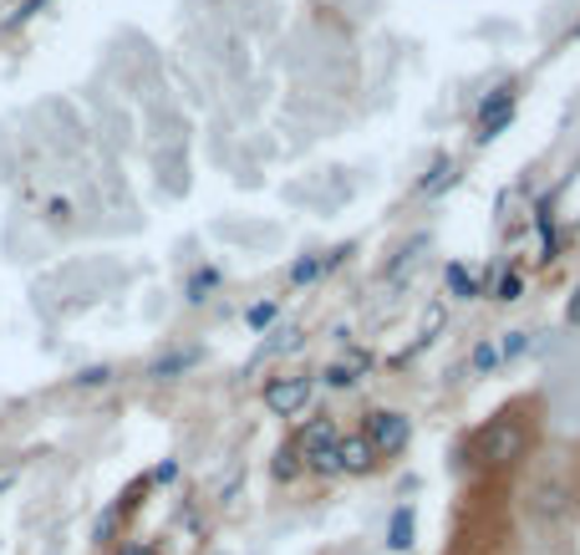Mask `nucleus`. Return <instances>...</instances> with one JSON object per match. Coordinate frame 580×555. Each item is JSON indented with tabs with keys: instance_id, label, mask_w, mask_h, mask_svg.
Wrapping results in <instances>:
<instances>
[{
	"instance_id": "obj_1",
	"label": "nucleus",
	"mask_w": 580,
	"mask_h": 555,
	"mask_svg": "<svg viewBox=\"0 0 580 555\" xmlns=\"http://www.w3.org/2000/svg\"><path fill=\"white\" fill-rule=\"evenodd\" d=\"M362 438L372 444L377 459H398L402 448L412 444V423H408V413H398V408H372L362 423Z\"/></svg>"
},
{
	"instance_id": "obj_2",
	"label": "nucleus",
	"mask_w": 580,
	"mask_h": 555,
	"mask_svg": "<svg viewBox=\"0 0 580 555\" xmlns=\"http://www.w3.org/2000/svg\"><path fill=\"white\" fill-rule=\"evenodd\" d=\"M520 454H524V428L514 418H494L479 434V464H489V469H499V464H514Z\"/></svg>"
},
{
	"instance_id": "obj_3",
	"label": "nucleus",
	"mask_w": 580,
	"mask_h": 555,
	"mask_svg": "<svg viewBox=\"0 0 580 555\" xmlns=\"http://www.w3.org/2000/svg\"><path fill=\"white\" fill-rule=\"evenodd\" d=\"M311 393H316L311 377H270L266 383V408L276 413V418H296V413H306Z\"/></svg>"
},
{
	"instance_id": "obj_4",
	"label": "nucleus",
	"mask_w": 580,
	"mask_h": 555,
	"mask_svg": "<svg viewBox=\"0 0 580 555\" xmlns=\"http://www.w3.org/2000/svg\"><path fill=\"white\" fill-rule=\"evenodd\" d=\"M337 438H341V428H337V418H331V413H316V418H306V428L296 434V454H301L306 469H311L316 459H327L331 448H337Z\"/></svg>"
},
{
	"instance_id": "obj_5",
	"label": "nucleus",
	"mask_w": 580,
	"mask_h": 555,
	"mask_svg": "<svg viewBox=\"0 0 580 555\" xmlns=\"http://www.w3.org/2000/svg\"><path fill=\"white\" fill-rule=\"evenodd\" d=\"M473 118H479V138H494L499 128H504V122L514 118V82L494 87V92H489V97L479 102V112H473Z\"/></svg>"
},
{
	"instance_id": "obj_6",
	"label": "nucleus",
	"mask_w": 580,
	"mask_h": 555,
	"mask_svg": "<svg viewBox=\"0 0 580 555\" xmlns=\"http://www.w3.org/2000/svg\"><path fill=\"white\" fill-rule=\"evenodd\" d=\"M337 469L341 474H372L377 469V454L362 434H341L337 438Z\"/></svg>"
},
{
	"instance_id": "obj_7",
	"label": "nucleus",
	"mask_w": 580,
	"mask_h": 555,
	"mask_svg": "<svg viewBox=\"0 0 580 555\" xmlns=\"http://www.w3.org/2000/svg\"><path fill=\"white\" fill-rule=\"evenodd\" d=\"M362 373H367V351L351 347L347 357H341V363H331L321 377H327V387H351V383H362Z\"/></svg>"
},
{
	"instance_id": "obj_8",
	"label": "nucleus",
	"mask_w": 580,
	"mask_h": 555,
	"mask_svg": "<svg viewBox=\"0 0 580 555\" xmlns=\"http://www.w3.org/2000/svg\"><path fill=\"white\" fill-rule=\"evenodd\" d=\"M387 545H392V551H412V509L408 505H398L392 509V519H387Z\"/></svg>"
},
{
	"instance_id": "obj_9",
	"label": "nucleus",
	"mask_w": 580,
	"mask_h": 555,
	"mask_svg": "<svg viewBox=\"0 0 580 555\" xmlns=\"http://www.w3.org/2000/svg\"><path fill=\"white\" fill-rule=\"evenodd\" d=\"M193 363H199V351H169V357H158V363H153V377H158V383H169V377L189 373Z\"/></svg>"
},
{
	"instance_id": "obj_10",
	"label": "nucleus",
	"mask_w": 580,
	"mask_h": 555,
	"mask_svg": "<svg viewBox=\"0 0 580 555\" xmlns=\"http://www.w3.org/2000/svg\"><path fill=\"white\" fill-rule=\"evenodd\" d=\"M448 296H459V301H473L479 296V276L463 266H448Z\"/></svg>"
},
{
	"instance_id": "obj_11",
	"label": "nucleus",
	"mask_w": 580,
	"mask_h": 555,
	"mask_svg": "<svg viewBox=\"0 0 580 555\" xmlns=\"http://www.w3.org/2000/svg\"><path fill=\"white\" fill-rule=\"evenodd\" d=\"M570 509V499H566V489L560 484H540V515H550V519H560Z\"/></svg>"
},
{
	"instance_id": "obj_12",
	"label": "nucleus",
	"mask_w": 580,
	"mask_h": 555,
	"mask_svg": "<svg viewBox=\"0 0 580 555\" xmlns=\"http://www.w3.org/2000/svg\"><path fill=\"white\" fill-rule=\"evenodd\" d=\"M423 250H428V240H408V245H402V255L392 260V266H387V280H402V276H408L412 260H418Z\"/></svg>"
},
{
	"instance_id": "obj_13",
	"label": "nucleus",
	"mask_w": 580,
	"mask_h": 555,
	"mask_svg": "<svg viewBox=\"0 0 580 555\" xmlns=\"http://www.w3.org/2000/svg\"><path fill=\"white\" fill-rule=\"evenodd\" d=\"M296 474H301V454H296V444H286V448L276 454V479H280V484H290Z\"/></svg>"
},
{
	"instance_id": "obj_14",
	"label": "nucleus",
	"mask_w": 580,
	"mask_h": 555,
	"mask_svg": "<svg viewBox=\"0 0 580 555\" xmlns=\"http://www.w3.org/2000/svg\"><path fill=\"white\" fill-rule=\"evenodd\" d=\"M524 347H530V331H509L494 351H499V363H514V357H524Z\"/></svg>"
},
{
	"instance_id": "obj_15",
	"label": "nucleus",
	"mask_w": 580,
	"mask_h": 555,
	"mask_svg": "<svg viewBox=\"0 0 580 555\" xmlns=\"http://www.w3.org/2000/svg\"><path fill=\"white\" fill-rule=\"evenodd\" d=\"M520 290H524L520 270H504V276L494 280V301H520Z\"/></svg>"
},
{
	"instance_id": "obj_16",
	"label": "nucleus",
	"mask_w": 580,
	"mask_h": 555,
	"mask_svg": "<svg viewBox=\"0 0 580 555\" xmlns=\"http://www.w3.org/2000/svg\"><path fill=\"white\" fill-rule=\"evenodd\" d=\"M276 316H280V306H276V301H254L250 311H244V321H250L254 331H266V326L276 321Z\"/></svg>"
},
{
	"instance_id": "obj_17",
	"label": "nucleus",
	"mask_w": 580,
	"mask_h": 555,
	"mask_svg": "<svg viewBox=\"0 0 580 555\" xmlns=\"http://www.w3.org/2000/svg\"><path fill=\"white\" fill-rule=\"evenodd\" d=\"M321 270H327V260H311V255H306V260H296V266H290V280H296V286H311Z\"/></svg>"
},
{
	"instance_id": "obj_18",
	"label": "nucleus",
	"mask_w": 580,
	"mask_h": 555,
	"mask_svg": "<svg viewBox=\"0 0 580 555\" xmlns=\"http://www.w3.org/2000/svg\"><path fill=\"white\" fill-rule=\"evenodd\" d=\"M494 363H499V351L489 347V341H479V347H473V373H494Z\"/></svg>"
},
{
	"instance_id": "obj_19",
	"label": "nucleus",
	"mask_w": 580,
	"mask_h": 555,
	"mask_svg": "<svg viewBox=\"0 0 580 555\" xmlns=\"http://www.w3.org/2000/svg\"><path fill=\"white\" fill-rule=\"evenodd\" d=\"M448 169H453V163H448V158H438V163H433V174H428V179H423V194H433V189H443V184H448V179H453V174H448Z\"/></svg>"
},
{
	"instance_id": "obj_20",
	"label": "nucleus",
	"mask_w": 580,
	"mask_h": 555,
	"mask_svg": "<svg viewBox=\"0 0 580 555\" xmlns=\"http://www.w3.org/2000/svg\"><path fill=\"white\" fill-rule=\"evenodd\" d=\"M209 286H214V270H199V276H193V286H189V301L199 306V301H204V290H209Z\"/></svg>"
},
{
	"instance_id": "obj_21",
	"label": "nucleus",
	"mask_w": 580,
	"mask_h": 555,
	"mask_svg": "<svg viewBox=\"0 0 580 555\" xmlns=\"http://www.w3.org/2000/svg\"><path fill=\"white\" fill-rule=\"evenodd\" d=\"M112 377V367H87V373H77V383L82 387H102Z\"/></svg>"
},
{
	"instance_id": "obj_22",
	"label": "nucleus",
	"mask_w": 580,
	"mask_h": 555,
	"mask_svg": "<svg viewBox=\"0 0 580 555\" xmlns=\"http://www.w3.org/2000/svg\"><path fill=\"white\" fill-rule=\"evenodd\" d=\"M566 321L580 326V286H576V296H570V306H566Z\"/></svg>"
},
{
	"instance_id": "obj_23",
	"label": "nucleus",
	"mask_w": 580,
	"mask_h": 555,
	"mask_svg": "<svg viewBox=\"0 0 580 555\" xmlns=\"http://www.w3.org/2000/svg\"><path fill=\"white\" fill-rule=\"evenodd\" d=\"M122 555H153V551H148V545H128V551H122Z\"/></svg>"
}]
</instances>
